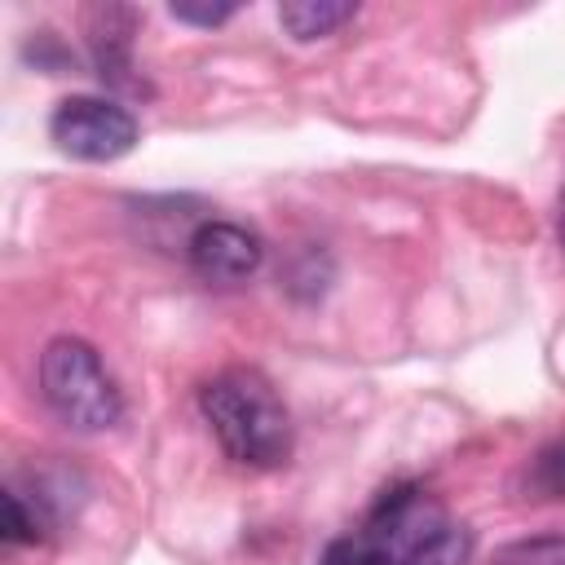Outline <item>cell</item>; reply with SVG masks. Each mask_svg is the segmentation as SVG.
Wrapping results in <instances>:
<instances>
[{"instance_id":"3","label":"cell","mask_w":565,"mask_h":565,"mask_svg":"<svg viewBox=\"0 0 565 565\" xmlns=\"http://www.w3.org/2000/svg\"><path fill=\"white\" fill-rule=\"evenodd\" d=\"M40 393H44L49 411L75 433H102V428L119 424V415H124L119 384L102 366L97 349L75 335H57L44 344Z\"/></svg>"},{"instance_id":"9","label":"cell","mask_w":565,"mask_h":565,"mask_svg":"<svg viewBox=\"0 0 565 565\" xmlns=\"http://www.w3.org/2000/svg\"><path fill=\"white\" fill-rule=\"evenodd\" d=\"M530 486H534L543 499H565V441L547 446V450L534 459Z\"/></svg>"},{"instance_id":"11","label":"cell","mask_w":565,"mask_h":565,"mask_svg":"<svg viewBox=\"0 0 565 565\" xmlns=\"http://www.w3.org/2000/svg\"><path fill=\"white\" fill-rule=\"evenodd\" d=\"M556 238H561V247H565V194H561V203H556Z\"/></svg>"},{"instance_id":"2","label":"cell","mask_w":565,"mask_h":565,"mask_svg":"<svg viewBox=\"0 0 565 565\" xmlns=\"http://www.w3.org/2000/svg\"><path fill=\"white\" fill-rule=\"evenodd\" d=\"M199 411L221 450L243 468H278L291 455V415L278 388L252 371L230 366L199 388Z\"/></svg>"},{"instance_id":"5","label":"cell","mask_w":565,"mask_h":565,"mask_svg":"<svg viewBox=\"0 0 565 565\" xmlns=\"http://www.w3.org/2000/svg\"><path fill=\"white\" fill-rule=\"evenodd\" d=\"M185 260L190 269L212 282V287H238L247 282L260 260H265V243L238 225V221H203L190 238H185Z\"/></svg>"},{"instance_id":"6","label":"cell","mask_w":565,"mask_h":565,"mask_svg":"<svg viewBox=\"0 0 565 565\" xmlns=\"http://www.w3.org/2000/svg\"><path fill=\"white\" fill-rule=\"evenodd\" d=\"M132 22L137 13L132 9H119V4H97L88 9V44H93V62H97V75L115 88H141L128 79L132 71Z\"/></svg>"},{"instance_id":"1","label":"cell","mask_w":565,"mask_h":565,"mask_svg":"<svg viewBox=\"0 0 565 565\" xmlns=\"http://www.w3.org/2000/svg\"><path fill=\"white\" fill-rule=\"evenodd\" d=\"M472 534L424 486H393L358 530L331 539L313 565H468Z\"/></svg>"},{"instance_id":"4","label":"cell","mask_w":565,"mask_h":565,"mask_svg":"<svg viewBox=\"0 0 565 565\" xmlns=\"http://www.w3.org/2000/svg\"><path fill=\"white\" fill-rule=\"evenodd\" d=\"M49 137L71 159L110 163L137 146V119L110 97H66L49 115Z\"/></svg>"},{"instance_id":"10","label":"cell","mask_w":565,"mask_h":565,"mask_svg":"<svg viewBox=\"0 0 565 565\" xmlns=\"http://www.w3.org/2000/svg\"><path fill=\"white\" fill-rule=\"evenodd\" d=\"M172 18L194 22V26H221L225 18H234V4H194V0H177Z\"/></svg>"},{"instance_id":"7","label":"cell","mask_w":565,"mask_h":565,"mask_svg":"<svg viewBox=\"0 0 565 565\" xmlns=\"http://www.w3.org/2000/svg\"><path fill=\"white\" fill-rule=\"evenodd\" d=\"M353 13L358 4H344V0H291L278 9V22L287 26L291 40H322L335 26L353 22Z\"/></svg>"},{"instance_id":"8","label":"cell","mask_w":565,"mask_h":565,"mask_svg":"<svg viewBox=\"0 0 565 565\" xmlns=\"http://www.w3.org/2000/svg\"><path fill=\"white\" fill-rule=\"evenodd\" d=\"M490 565H565V534L516 539V543L499 547Z\"/></svg>"}]
</instances>
